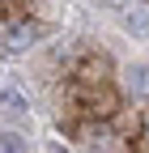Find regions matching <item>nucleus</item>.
<instances>
[{
  "label": "nucleus",
  "instance_id": "1",
  "mask_svg": "<svg viewBox=\"0 0 149 153\" xmlns=\"http://www.w3.org/2000/svg\"><path fill=\"white\" fill-rule=\"evenodd\" d=\"M34 38H39V30H34L30 22H22V26H0V47L4 51H22V47H30Z\"/></svg>",
  "mask_w": 149,
  "mask_h": 153
},
{
  "label": "nucleus",
  "instance_id": "3",
  "mask_svg": "<svg viewBox=\"0 0 149 153\" xmlns=\"http://www.w3.org/2000/svg\"><path fill=\"white\" fill-rule=\"evenodd\" d=\"M128 89H132L136 98H145L149 94V68H132L128 72Z\"/></svg>",
  "mask_w": 149,
  "mask_h": 153
},
{
  "label": "nucleus",
  "instance_id": "2",
  "mask_svg": "<svg viewBox=\"0 0 149 153\" xmlns=\"http://www.w3.org/2000/svg\"><path fill=\"white\" fill-rule=\"evenodd\" d=\"M124 26L128 30H132L136 38H149V4H145V0H132V4H124Z\"/></svg>",
  "mask_w": 149,
  "mask_h": 153
}]
</instances>
